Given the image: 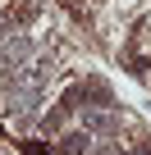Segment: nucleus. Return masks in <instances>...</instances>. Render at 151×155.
Masks as SVG:
<instances>
[{"label":"nucleus","instance_id":"2","mask_svg":"<svg viewBox=\"0 0 151 155\" xmlns=\"http://www.w3.org/2000/svg\"><path fill=\"white\" fill-rule=\"evenodd\" d=\"M87 146H92V137H83V132H69V137H60V146H55V150H60V155H83Z\"/></svg>","mask_w":151,"mask_h":155},{"label":"nucleus","instance_id":"1","mask_svg":"<svg viewBox=\"0 0 151 155\" xmlns=\"http://www.w3.org/2000/svg\"><path fill=\"white\" fill-rule=\"evenodd\" d=\"M32 55V46L23 37H5V46H0V73H9V68H23V59Z\"/></svg>","mask_w":151,"mask_h":155},{"label":"nucleus","instance_id":"3","mask_svg":"<svg viewBox=\"0 0 151 155\" xmlns=\"http://www.w3.org/2000/svg\"><path fill=\"white\" fill-rule=\"evenodd\" d=\"M23 155H50V146H41V141H23Z\"/></svg>","mask_w":151,"mask_h":155}]
</instances>
